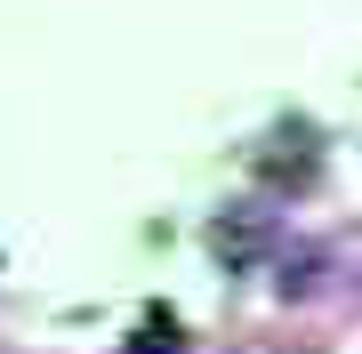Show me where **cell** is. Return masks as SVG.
Wrapping results in <instances>:
<instances>
[{
    "label": "cell",
    "mask_w": 362,
    "mask_h": 354,
    "mask_svg": "<svg viewBox=\"0 0 362 354\" xmlns=\"http://www.w3.org/2000/svg\"><path fill=\"white\" fill-rule=\"evenodd\" d=\"M209 249L242 274V266H258L266 249H274V218L266 210H218V218H209Z\"/></svg>",
    "instance_id": "cell-1"
},
{
    "label": "cell",
    "mask_w": 362,
    "mask_h": 354,
    "mask_svg": "<svg viewBox=\"0 0 362 354\" xmlns=\"http://www.w3.org/2000/svg\"><path fill=\"white\" fill-rule=\"evenodd\" d=\"M185 338H177V314H145L137 330H129V354H177Z\"/></svg>",
    "instance_id": "cell-2"
}]
</instances>
